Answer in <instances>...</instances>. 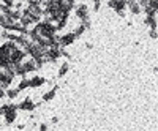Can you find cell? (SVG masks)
Returning <instances> with one entry per match:
<instances>
[{"label": "cell", "mask_w": 158, "mask_h": 131, "mask_svg": "<svg viewBox=\"0 0 158 131\" xmlns=\"http://www.w3.org/2000/svg\"><path fill=\"white\" fill-rule=\"evenodd\" d=\"M109 6H112V8L117 10V11H122V8L125 6V2H123V0H111Z\"/></svg>", "instance_id": "obj_1"}, {"label": "cell", "mask_w": 158, "mask_h": 131, "mask_svg": "<svg viewBox=\"0 0 158 131\" xmlns=\"http://www.w3.org/2000/svg\"><path fill=\"white\" fill-rule=\"evenodd\" d=\"M76 13H78V16H79L81 19H87V6H85V5H81Z\"/></svg>", "instance_id": "obj_2"}, {"label": "cell", "mask_w": 158, "mask_h": 131, "mask_svg": "<svg viewBox=\"0 0 158 131\" xmlns=\"http://www.w3.org/2000/svg\"><path fill=\"white\" fill-rule=\"evenodd\" d=\"M74 37H76L74 33H70V35H65L63 38H62V44H63V46H66V44H71V43H73V40H74Z\"/></svg>", "instance_id": "obj_3"}, {"label": "cell", "mask_w": 158, "mask_h": 131, "mask_svg": "<svg viewBox=\"0 0 158 131\" xmlns=\"http://www.w3.org/2000/svg\"><path fill=\"white\" fill-rule=\"evenodd\" d=\"M22 57H24V52H21V51H13V54H11V60L13 62H19Z\"/></svg>", "instance_id": "obj_4"}, {"label": "cell", "mask_w": 158, "mask_h": 131, "mask_svg": "<svg viewBox=\"0 0 158 131\" xmlns=\"http://www.w3.org/2000/svg\"><path fill=\"white\" fill-rule=\"evenodd\" d=\"M43 82H44V79H41V78H35V79H32V81L29 82V85L37 87V85H40V84H43Z\"/></svg>", "instance_id": "obj_5"}, {"label": "cell", "mask_w": 158, "mask_h": 131, "mask_svg": "<svg viewBox=\"0 0 158 131\" xmlns=\"http://www.w3.org/2000/svg\"><path fill=\"white\" fill-rule=\"evenodd\" d=\"M21 107H22V109H33V103L30 100H25L22 104H21Z\"/></svg>", "instance_id": "obj_6"}, {"label": "cell", "mask_w": 158, "mask_h": 131, "mask_svg": "<svg viewBox=\"0 0 158 131\" xmlns=\"http://www.w3.org/2000/svg\"><path fill=\"white\" fill-rule=\"evenodd\" d=\"M66 71H68V65L63 63V65H62V68H60V71H59V74H60V76H63Z\"/></svg>", "instance_id": "obj_7"}, {"label": "cell", "mask_w": 158, "mask_h": 131, "mask_svg": "<svg viewBox=\"0 0 158 131\" xmlns=\"http://www.w3.org/2000/svg\"><path fill=\"white\" fill-rule=\"evenodd\" d=\"M130 6H131V11L134 13V14H138V13H139V6H138V5L131 3V5H130Z\"/></svg>", "instance_id": "obj_8"}, {"label": "cell", "mask_w": 158, "mask_h": 131, "mask_svg": "<svg viewBox=\"0 0 158 131\" xmlns=\"http://www.w3.org/2000/svg\"><path fill=\"white\" fill-rule=\"evenodd\" d=\"M52 96H54V90H52V92H49L47 95H44V98H43V100H46V101H47V100H51Z\"/></svg>", "instance_id": "obj_9"}, {"label": "cell", "mask_w": 158, "mask_h": 131, "mask_svg": "<svg viewBox=\"0 0 158 131\" xmlns=\"http://www.w3.org/2000/svg\"><path fill=\"white\" fill-rule=\"evenodd\" d=\"M8 95L13 98V96H16V95H18V90H11V92H8Z\"/></svg>", "instance_id": "obj_10"}, {"label": "cell", "mask_w": 158, "mask_h": 131, "mask_svg": "<svg viewBox=\"0 0 158 131\" xmlns=\"http://www.w3.org/2000/svg\"><path fill=\"white\" fill-rule=\"evenodd\" d=\"M127 3H128V5H131V3H134V0H127Z\"/></svg>", "instance_id": "obj_11"}]
</instances>
